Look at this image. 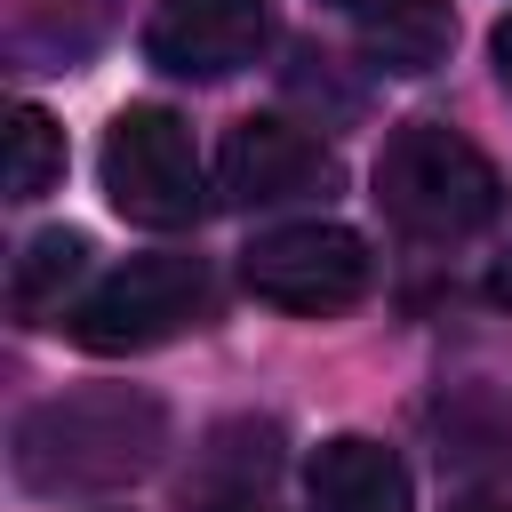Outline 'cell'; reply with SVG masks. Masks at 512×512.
<instances>
[{
	"instance_id": "1",
	"label": "cell",
	"mask_w": 512,
	"mask_h": 512,
	"mask_svg": "<svg viewBox=\"0 0 512 512\" xmlns=\"http://www.w3.org/2000/svg\"><path fill=\"white\" fill-rule=\"evenodd\" d=\"M160 448H168V408L152 392L136 384L56 392L16 424V480L32 496H104L144 480Z\"/></svg>"
},
{
	"instance_id": "2",
	"label": "cell",
	"mask_w": 512,
	"mask_h": 512,
	"mask_svg": "<svg viewBox=\"0 0 512 512\" xmlns=\"http://www.w3.org/2000/svg\"><path fill=\"white\" fill-rule=\"evenodd\" d=\"M376 208L392 216V232L424 248H456L504 208V184L488 152L456 136L448 120H400L376 152Z\"/></svg>"
},
{
	"instance_id": "3",
	"label": "cell",
	"mask_w": 512,
	"mask_h": 512,
	"mask_svg": "<svg viewBox=\"0 0 512 512\" xmlns=\"http://www.w3.org/2000/svg\"><path fill=\"white\" fill-rule=\"evenodd\" d=\"M96 168H104V200H112L128 224H152V232L192 224L200 200H208L192 128H184L168 104H128V112L104 128Z\"/></svg>"
},
{
	"instance_id": "4",
	"label": "cell",
	"mask_w": 512,
	"mask_h": 512,
	"mask_svg": "<svg viewBox=\"0 0 512 512\" xmlns=\"http://www.w3.org/2000/svg\"><path fill=\"white\" fill-rule=\"evenodd\" d=\"M240 280H248V296L272 304V312L328 320V312H344V304L368 296L376 256H368V240L344 232V224H280V232L248 240Z\"/></svg>"
},
{
	"instance_id": "5",
	"label": "cell",
	"mask_w": 512,
	"mask_h": 512,
	"mask_svg": "<svg viewBox=\"0 0 512 512\" xmlns=\"http://www.w3.org/2000/svg\"><path fill=\"white\" fill-rule=\"evenodd\" d=\"M200 288V256H136L64 312V336L80 352H152L200 312Z\"/></svg>"
},
{
	"instance_id": "6",
	"label": "cell",
	"mask_w": 512,
	"mask_h": 512,
	"mask_svg": "<svg viewBox=\"0 0 512 512\" xmlns=\"http://www.w3.org/2000/svg\"><path fill=\"white\" fill-rule=\"evenodd\" d=\"M312 184H328V144L304 120H280V112L232 120L216 152V192L232 208H280V200H304Z\"/></svg>"
},
{
	"instance_id": "7",
	"label": "cell",
	"mask_w": 512,
	"mask_h": 512,
	"mask_svg": "<svg viewBox=\"0 0 512 512\" xmlns=\"http://www.w3.org/2000/svg\"><path fill=\"white\" fill-rule=\"evenodd\" d=\"M264 48V0H152L144 56L176 80H224L256 64Z\"/></svg>"
},
{
	"instance_id": "8",
	"label": "cell",
	"mask_w": 512,
	"mask_h": 512,
	"mask_svg": "<svg viewBox=\"0 0 512 512\" xmlns=\"http://www.w3.org/2000/svg\"><path fill=\"white\" fill-rule=\"evenodd\" d=\"M304 488H312V512H408L400 456L384 440H360V432L320 440L304 464Z\"/></svg>"
},
{
	"instance_id": "9",
	"label": "cell",
	"mask_w": 512,
	"mask_h": 512,
	"mask_svg": "<svg viewBox=\"0 0 512 512\" xmlns=\"http://www.w3.org/2000/svg\"><path fill=\"white\" fill-rule=\"evenodd\" d=\"M352 24H360V48L376 56V72H432L456 40L448 0H368Z\"/></svg>"
},
{
	"instance_id": "10",
	"label": "cell",
	"mask_w": 512,
	"mask_h": 512,
	"mask_svg": "<svg viewBox=\"0 0 512 512\" xmlns=\"http://www.w3.org/2000/svg\"><path fill=\"white\" fill-rule=\"evenodd\" d=\"M112 24H120V0H16L8 40H16V56L72 64V56H88Z\"/></svg>"
},
{
	"instance_id": "11",
	"label": "cell",
	"mask_w": 512,
	"mask_h": 512,
	"mask_svg": "<svg viewBox=\"0 0 512 512\" xmlns=\"http://www.w3.org/2000/svg\"><path fill=\"white\" fill-rule=\"evenodd\" d=\"M80 272H88V232H72V224L32 232L24 256H16V272H8V304H16V320H48V312H64V288H72Z\"/></svg>"
},
{
	"instance_id": "12",
	"label": "cell",
	"mask_w": 512,
	"mask_h": 512,
	"mask_svg": "<svg viewBox=\"0 0 512 512\" xmlns=\"http://www.w3.org/2000/svg\"><path fill=\"white\" fill-rule=\"evenodd\" d=\"M56 176H64V128L40 104H16L8 112V200H40Z\"/></svg>"
},
{
	"instance_id": "13",
	"label": "cell",
	"mask_w": 512,
	"mask_h": 512,
	"mask_svg": "<svg viewBox=\"0 0 512 512\" xmlns=\"http://www.w3.org/2000/svg\"><path fill=\"white\" fill-rule=\"evenodd\" d=\"M496 72H504V88H512V16L496 24Z\"/></svg>"
},
{
	"instance_id": "14",
	"label": "cell",
	"mask_w": 512,
	"mask_h": 512,
	"mask_svg": "<svg viewBox=\"0 0 512 512\" xmlns=\"http://www.w3.org/2000/svg\"><path fill=\"white\" fill-rule=\"evenodd\" d=\"M456 512H512L504 496H472V504H456Z\"/></svg>"
},
{
	"instance_id": "15",
	"label": "cell",
	"mask_w": 512,
	"mask_h": 512,
	"mask_svg": "<svg viewBox=\"0 0 512 512\" xmlns=\"http://www.w3.org/2000/svg\"><path fill=\"white\" fill-rule=\"evenodd\" d=\"M496 296H504V304H512V264H504V272H496Z\"/></svg>"
},
{
	"instance_id": "16",
	"label": "cell",
	"mask_w": 512,
	"mask_h": 512,
	"mask_svg": "<svg viewBox=\"0 0 512 512\" xmlns=\"http://www.w3.org/2000/svg\"><path fill=\"white\" fill-rule=\"evenodd\" d=\"M328 8H344V16H360V8H368V0H328Z\"/></svg>"
},
{
	"instance_id": "17",
	"label": "cell",
	"mask_w": 512,
	"mask_h": 512,
	"mask_svg": "<svg viewBox=\"0 0 512 512\" xmlns=\"http://www.w3.org/2000/svg\"><path fill=\"white\" fill-rule=\"evenodd\" d=\"M216 512H272V504H216Z\"/></svg>"
}]
</instances>
